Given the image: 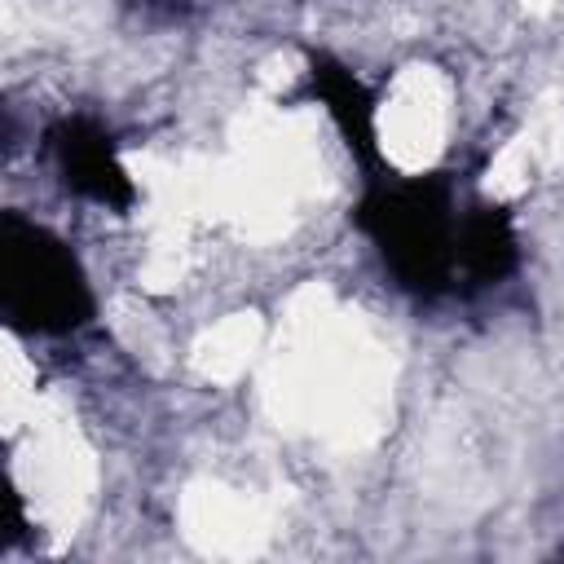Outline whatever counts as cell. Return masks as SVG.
Listing matches in <instances>:
<instances>
[{"label": "cell", "instance_id": "cell-6", "mask_svg": "<svg viewBox=\"0 0 564 564\" xmlns=\"http://www.w3.org/2000/svg\"><path fill=\"white\" fill-rule=\"evenodd\" d=\"M132 9H141L145 18H176L185 9V0H128Z\"/></svg>", "mask_w": 564, "mask_h": 564}, {"label": "cell", "instance_id": "cell-3", "mask_svg": "<svg viewBox=\"0 0 564 564\" xmlns=\"http://www.w3.org/2000/svg\"><path fill=\"white\" fill-rule=\"evenodd\" d=\"M48 150L57 159L66 189H75L79 198H93L101 207H128L137 198V189L115 154V137L97 119H84V115L62 119L48 132Z\"/></svg>", "mask_w": 564, "mask_h": 564}, {"label": "cell", "instance_id": "cell-2", "mask_svg": "<svg viewBox=\"0 0 564 564\" xmlns=\"http://www.w3.org/2000/svg\"><path fill=\"white\" fill-rule=\"evenodd\" d=\"M0 308L26 335H70L93 317V291L75 251L18 212L0 225Z\"/></svg>", "mask_w": 564, "mask_h": 564}, {"label": "cell", "instance_id": "cell-1", "mask_svg": "<svg viewBox=\"0 0 564 564\" xmlns=\"http://www.w3.org/2000/svg\"><path fill=\"white\" fill-rule=\"evenodd\" d=\"M357 225L379 247L388 273L405 291L432 300L454 282L458 212L445 176H414V181L375 176L357 207Z\"/></svg>", "mask_w": 564, "mask_h": 564}, {"label": "cell", "instance_id": "cell-4", "mask_svg": "<svg viewBox=\"0 0 564 564\" xmlns=\"http://www.w3.org/2000/svg\"><path fill=\"white\" fill-rule=\"evenodd\" d=\"M308 84L313 93L322 97V106L330 110L339 137L348 141L352 159L366 167V172H379V128H375V97L366 93V84L335 57L326 53H313L308 62Z\"/></svg>", "mask_w": 564, "mask_h": 564}, {"label": "cell", "instance_id": "cell-5", "mask_svg": "<svg viewBox=\"0 0 564 564\" xmlns=\"http://www.w3.org/2000/svg\"><path fill=\"white\" fill-rule=\"evenodd\" d=\"M458 269L471 282H502L516 269V229L502 207H476L458 220V242H454Z\"/></svg>", "mask_w": 564, "mask_h": 564}]
</instances>
